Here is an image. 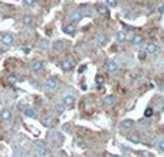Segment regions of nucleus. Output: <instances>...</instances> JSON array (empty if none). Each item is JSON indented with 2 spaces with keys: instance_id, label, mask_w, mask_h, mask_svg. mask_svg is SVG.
Masks as SVG:
<instances>
[{
  "instance_id": "nucleus-22",
  "label": "nucleus",
  "mask_w": 164,
  "mask_h": 157,
  "mask_svg": "<svg viewBox=\"0 0 164 157\" xmlns=\"http://www.w3.org/2000/svg\"><path fill=\"white\" fill-rule=\"evenodd\" d=\"M142 44V36L141 35H135V36H132V45L134 46H138V45Z\"/></svg>"
},
{
  "instance_id": "nucleus-2",
  "label": "nucleus",
  "mask_w": 164,
  "mask_h": 157,
  "mask_svg": "<svg viewBox=\"0 0 164 157\" xmlns=\"http://www.w3.org/2000/svg\"><path fill=\"white\" fill-rule=\"evenodd\" d=\"M35 153L38 156H48L49 154V152H48V148H46L43 141H36L35 143Z\"/></svg>"
},
{
  "instance_id": "nucleus-10",
  "label": "nucleus",
  "mask_w": 164,
  "mask_h": 157,
  "mask_svg": "<svg viewBox=\"0 0 164 157\" xmlns=\"http://www.w3.org/2000/svg\"><path fill=\"white\" fill-rule=\"evenodd\" d=\"M43 62L42 61H33L32 62V71L33 72H40V71L43 69Z\"/></svg>"
},
{
  "instance_id": "nucleus-29",
  "label": "nucleus",
  "mask_w": 164,
  "mask_h": 157,
  "mask_svg": "<svg viewBox=\"0 0 164 157\" xmlns=\"http://www.w3.org/2000/svg\"><path fill=\"white\" fill-rule=\"evenodd\" d=\"M144 115H145V117H151V115H153V108L148 107V108L145 110V114H144Z\"/></svg>"
},
{
  "instance_id": "nucleus-31",
  "label": "nucleus",
  "mask_w": 164,
  "mask_h": 157,
  "mask_svg": "<svg viewBox=\"0 0 164 157\" xmlns=\"http://www.w3.org/2000/svg\"><path fill=\"white\" fill-rule=\"evenodd\" d=\"M62 46H63V48H65V44H63V42H62V40H59V44H56V45H55V48L58 49V51H59V49L62 48Z\"/></svg>"
},
{
  "instance_id": "nucleus-8",
  "label": "nucleus",
  "mask_w": 164,
  "mask_h": 157,
  "mask_svg": "<svg viewBox=\"0 0 164 157\" xmlns=\"http://www.w3.org/2000/svg\"><path fill=\"white\" fill-rule=\"evenodd\" d=\"M42 124H43V127H46V128H53L55 125H56V120L52 118V117H46V118L42 120Z\"/></svg>"
},
{
  "instance_id": "nucleus-12",
  "label": "nucleus",
  "mask_w": 164,
  "mask_h": 157,
  "mask_svg": "<svg viewBox=\"0 0 164 157\" xmlns=\"http://www.w3.org/2000/svg\"><path fill=\"white\" fill-rule=\"evenodd\" d=\"M97 12H98L101 16H108L109 15V7L107 5H99L97 7Z\"/></svg>"
},
{
  "instance_id": "nucleus-14",
  "label": "nucleus",
  "mask_w": 164,
  "mask_h": 157,
  "mask_svg": "<svg viewBox=\"0 0 164 157\" xmlns=\"http://www.w3.org/2000/svg\"><path fill=\"white\" fill-rule=\"evenodd\" d=\"M50 140L53 141V143L60 144V143L63 141V134H60V133H52V134H50Z\"/></svg>"
},
{
  "instance_id": "nucleus-20",
  "label": "nucleus",
  "mask_w": 164,
  "mask_h": 157,
  "mask_svg": "<svg viewBox=\"0 0 164 157\" xmlns=\"http://www.w3.org/2000/svg\"><path fill=\"white\" fill-rule=\"evenodd\" d=\"M127 140L132 141V143H140V141H141V137H140L138 133H134L132 135H127Z\"/></svg>"
},
{
  "instance_id": "nucleus-16",
  "label": "nucleus",
  "mask_w": 164,
  "mask_h": 157,
  "mask_svg": "<svg viewBox=\"0 0 164 157\" xmlns=\"http://www.w3.org/2000/svg\"><path fill=\"white\" fill-rule=\"evenodd\" d=\"M25 115L29 118H38V113L35 108H26L25 110Z\"/></svg>"
},
{
  "instance_id": "nucleus-6",
  "label": "nucleus",
  "mask_w": 164,
  "mask_h": 157,
  "mask_svg": "<svg viewBox=\"0 0 164 157\" xmlns=\"http://www.w3.org/2000/svg\"><path fill=\"white\" fill-rule=\"evenodd\" d=\"M73 66H75L73 61H72V59H66V61H63V62H62L60 68H62V71H63V72H69V71L73 69Z\"/></svg>"
},
{
  "instance_id": "nucleus-3",
  "label": "nucleus",
  "mask_w": 164,
  "mask_h": 157,
  "mask_svg": "<svg viewBox=\"0 0 164 157\" xmlns=\"http://www.w3.org/2000/svg\"><path fill=\"white\" fill-rule=\"evenodd\" d=\"M60 103L63 104L66 108H71V107L75 105V95H72V94H63Z\"/></svg>"
},
{
  "instance_id": "nucleus-33",
  "label": "nucleus",
  "mask_w": 164,
  "mask_h": 157,
  "mask_svg": "<svg viewBox=\"0 0 164 157\" xmlns=\"http://www.w3.org/2000/svg\"><path fill=\"white\" fill-rule=\"evenodd\" d=\"M145 55H147V52H141V54H140V59H145Z\"/></svg>"
},
{
  "instance_id": "nucleus-28",
  "label": "nucleus",
  "mask_w": 164,
  "mask_h": 157,
  "mask_svg": "<svg viewBox=\"0 0 164 157\" xmlns=\"http://www.w3.org/2000/svg\"><path fill=\"white\" fill-rule=\"evenodd\" d=\"M104 81H105V79H104V76H102V75H98V76H97V79H95V82H97L98 85H102Z\"/></svg>"
},
{
  "instance_id": "nucleus-15",
  "label": "nucleus",
  "mask_w": 164,
  "mask_h": 157,
  "mask_svg": "<svg viewBox=\"0 0 164 157\" xmlns=\"http://www.w3.org/2000/svg\"><path fill=\"white\" fill-rule=\"evenodd\" d=\"M0 118L3 120V121H10V120H12L10 110H3V111H2V114H0Z\"/></svg>"
},
{
  "instance_id": "nucleus-24",
  "label": "nucleus",
  "mask_w": 164,
  "mask_h": 157,
  "mask_svg": "<svg viewBox=\"0 0 164 157\" xmlns=\"http://www.w3.org/2000/svg\"><path fill=\"white\" fill-rule=\"evenodd\" d=\"M55 110H56V113L62 114V113H65L66 107H65V105H63L62 103H59V104H56V105H55Z\"/></svg>"
},
{
  "instance_id": "nucleus-5",
  "label": "nucleus",
  "mask_w": 164,
  "mask_h": 157,
  "mask_svg": "<svg viewBox=\"0 0 164 157\" xmlns=\"http://www.w3.org/2000/svg\"><path fill=\"white\" fill-rule=\"evenodd\" d=\"M69 20H71L72 25H77V23H79L82 20V15L81 12L77 10V12H72L71 15H69Z\"/></svg>"
},
{
  "instance_id": "nucleus-36",
  "label": "nucleus",
  "mask_w": 164,
  "mask_h": 157,
  "mask_svg": "<svg viewBox=\"0 0 164 157\" xmlns=\"http://www.w3.org/2000/svg\"><path fill=\"white\" fill-rule=\"evenodd\" d=\"M159 12H160V13H163V12H164V6H161V7H160Z\"/></svg>"
},
{
  "instance_id": "nucleus-35",
  "label": "nucleus",
  "mask_w": 164,
  "mask_h": 157,
  "mask_svg": "<svg viewBox=\"0 0 164 157\" xmlns=\"http://www.w3.org/2000/svg\"><path fill=\"white\" fill-rule=\"evenodd\" d=\"M85 68H87V66H85V65H82L81 68H79V72H81V74H82V72H84V71H85Z\"/></svg>"
},
{
  "instance_id": "nucleus-21",
  "label": "nucleus",
  "mask_w": 164,
  "mask_h": 157,
  "mask_svg": "<svg viewBox=\"0 0 164 157\" xmlns=\"http://www.w3.org/2000/svg\"><path fill=\"white\" fill-rule=\"evenodd\" d=\"M104 103H105V105H107V107H112V105L117 103V99H115L114 95H108V97L105 98Z\"/></svg>"
},
{
  "instance_id": "nucleus-1",
  "label": "nucleus",
  "mask_w": 164,
  "mask_h": 157,
  "mask_svg": "<svg viewBox=\"0 0 164 157\" xmlns=\"http://www.w3.org/2000/svg\"><path fill=\"white\" fill-rule=\"evenodd\" d=\"M58 85H59V81H58L56 76H49V78L45 81V88L49 89V91H55V89H58Z\"/></svg>"
},
{
  "instance_id": "nucleus-30",
  "label": "nucleus",
  "mask_w": 164,
  "mask_h": 157,
  "mask_svg": "<svg viewBox=\"0 0 164 157\" xmlns=\"http://www.w3.org/2000/svg\"><path fill=\"white\" fill-rule=\"evenodd\" d=\"M35 3V0H23V5L25 6H32Z\"/></svg>"
},
{
  "instance_id": "nucleus-4",
  "label": "nucleus",
  "mask_w": 164,
  "mask_h": 157,
  "mask_svg": "<svg viewBox=\"0 0 164 157\" xmlns=\"http://www.w3.org/2000/svg\"><path fill=\"white\" fill-rule=\"evenodd\" d=\"M2 42H3L5 46H12V45L15 44V36L12 33H5L3 38H2Z\"/></svg>"
},
{
  "instance_id": "nucleus-34",
  "label": "nucleus",
  "mask_w": 164,
  "mask_h": 157,
  "mask_svg": "<svg viewBox=\"0 0 164 157\" xmlns=\"http://www.w3.org/2000/svg\"><path fill=\"white\" fill-rule=\"evenodd\" d=\"M140 154H142V156H151V153H148V152H141Z\"/></svg>"
},
{
  "instance_id": "nucleus-23",
  "label": "nucleus",
  "mask_w": 164,
  "mask_h": 157,
  "mask_svg": "<svg viewBox=\"0 0 164 157\" xmlns=\"http://www.w3.org/2000/svg\"><path fill=\"white\" fill-rule=\"evenodd\" d=\"M132 125H134V121L132 120H124L121 123V127L122 128H132Z\"/></svg>"
},
{
  "instance_id": "nucleus-26",
  "label": "nucleus",
  "mask_w": 164,
  "mask_h": 157,
  "mask_svg": "<svg viewBox=\"0 0 164 157\" xmlns=\"http://www.w3.org/2000/svg\"><path fill=\"white\" fill-rule=\"evenodd\" d=\"M32 23H33L32 16H25V17H23V25L29 26V25H32Z\"/></svg>"
},
{
  "instance_id": "nucleus-13",
  "label": "nucleus",
  "mask_w": 164,
  "mask_h": 157,
  "mask_svg": "<svg viewBox=\"0 0 164 157\" xmlns=\"http://www.w3.org/2000/svg\"><path fill=\"white\" fill-rule=\"evenodd\" d=\"M81 15H82V17L84 16H88V17H91L94 15V10L92 9H91V7H89V6H82L81 7Z\"/></svg>"
},
{
  "instance_id": "nucleus-27",
  "label": "nucleus",
  "mask_w": 164,
  "mask_h": 157,
  "mask_svg": "<svg viewBox=\"0 0 164 157\" xmlns=\"http://www.w3.org/2000/svg\"><path fill=\"white\" fill-rule=\"evenodd\" d=\"M118 5V0H107V6L108 7H115Z\"/></svg>"
},
{
  "instance_id": "nucleus-32",
  "label": "nucleus",
  "mask_w": 164,
  "mask_h": 157,
  "mask_svg": "<svg viewBox=\"0 0 164 157\" xmlns=\"http://www.w3.org/2000/svg\"><path fill=\"white\" fill-rule=\"evenodd\" d=\"M7 81H9V84H15V82H16V78H15V76H9Z\"/></svg>"
},
{
  "instance_id": "nucleus-7",
  "label": "nucleus",
  "mask_w": 164,
  "mask_h": 157,
  "mask_svg": "<svg viewBox=\"0 0 164 157\" xmlns=\"http://www.w3.org/2000/svg\"><path fill=\"white\" fill-rule=\"evenodd\" d=\"M63 33H66V35H69V36H73L75 33H77V27H75V25H72V23H68V25H63Z\"/></svg>"
},
{
  "instance_id": "nucleus-9",
  "label": "nucleus",
  "mask_w": 164,
  "mask_h": 157,
  "mask_svg": "<svg viewBox=\"0 0 164 157\" xmlns=\"http://www.w3.org/2000/svg\"><path fill=\"white\" fill-rule=\"evenodd\" d=\"M157 51H159V46H157V44H154V42H148L147 46H145V52L147 54H157Z\"/></svg>"
},
{
  "instance_id": "nucleus-25",
  "label": "nucleus",
  "mask_w": 164,
  "mask_h": 157,
  "mask_svg": "<svg viewBox=\"0 0 164 157\" xmlns=\"http://www.w3.org/2000/svg\"><path fill=\"white\" fill-rule=\"evenodd\" d=\"M155 147H157V150H159V152H164V138H160V140H157V143H155Z\"/></svg>"
},
{
  "instance_id": "nucleus-18",
  "label": "nucleus",
  "mask_w": 164,
  "mask_h": 157,
  "mask_svg": "<svg viewBox=\"0 0 164 157\" xmlns=\"http://www.w3.org/2000/svg\"><path fill=\"white\" fill-rule=\"evenodd\" d=\"M50 46V44L46 40V39H43V40H40L38 44V49H40V51H48Z\"/></svg>"
},
{
  "instance_id": "nucleus-19",
  "label": "nucleus",
  "mask_w": 164,
  "mask_h": 157,
  "mask_svg": "<svg viewBox=\"0 0 164 157\" xmlns=\"http://www.w3.org/2000/svg\"><path fill=\"white\" fill-rule=\"evenodd\" d=\"M115 39H117V42H125L127 40V33L124 30H120V32L115 35Z\"/></svg>"
},
{
  "instance_id": "nucleus-17",
  "label": "nucleus",
  "mask_w": 164,
  "mask_h": 157,
  "mask_svg": "<svg viewBox=\"0 0 164 157\" xmlns=\"http://www.w3.org/2000/svg\"><path fill=\"white\" fill-rule=\"evenodd\" d=\"M107 42H108V36L107 35H99L97 38V45L98 46H104V45H107Z\"/></svg>"
},
{
  "instance_id": "nucleus-11",
  "label": "nucleus",
  "mask_w": 164,
  "mask_h": 157,
  "mask_svg": "<svg viewBox=\"0 0 164 157\" xmlns=\"http://www.w3.org/2000/svg\"><path fill=\"white\" fill-rule=\"evenodd\" d=\"M107 69H108L109 72H117V71L120 69V65H118L115 61H108V62H107Z\"/></svg>"
}]
</instances>
